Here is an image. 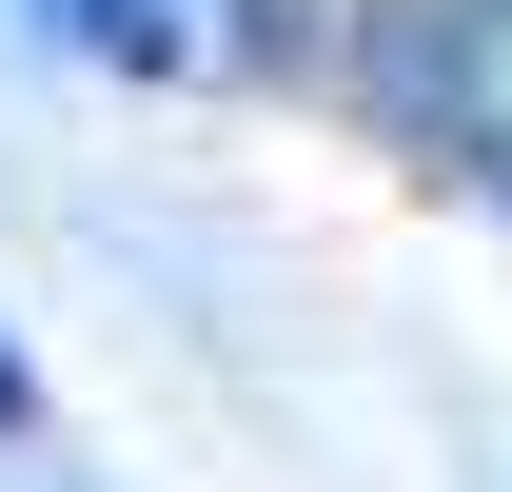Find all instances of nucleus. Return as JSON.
<instances>
[{"mask_svg": "<svg viewBox=\"0 0 512 492\" xmlns=\"http://www.w3.org/2000/svg\"><path fill=\"white\" fill-rule=\"evenodd\" d=\"M20 20H40L60 60H119V79H178V60H197L178 0H20Z\"/></svg>", "mask_w": 512, "mask_h": 492, "instance_id": "nucleus-2", "label": "nucleus"}, {"mask_svg": "<svg viewBox=\"0 0 512 492\" xmlns=\"http://www.w3.org/2000/svg\"><path fill=\"white\" fill-rule=\"evenodd\" d=\"M20 414H40V374H20V335H0V433H20Z\"/></svg>", "mask_w": 512, "mask_h": 492, "instance_id": "nucleus-3", "label": "nucleus"}, {"mask_svg": "<svg viewBox=\"0 0 512 492\" xmlns=\"http://www.w3.org/2000/svg\"><path fill=\"white\" fill-rule=\"evenodd\" d=\"M355 79H375V119L434 178L512 197V0H394L375 40H355Z\"/></svg>", "mask_w": 512, "mask_h": 492, "instance_id": "nucleus-1", "label": "nucleus"}, {"mask_svg": "<svg viewBox=\"0 0 512 492\" xmlns=\"http://www.w3.org/2000/svg\"><path fill=\"white\" fill-rule=\"evenodd\" d=\"M237 40H296V0H237Z\"/></svg>", "mask_w": 512, "mask_h": 492, "instance_id": "nucleus-4", "label": "nucleus"}]
</instances>
